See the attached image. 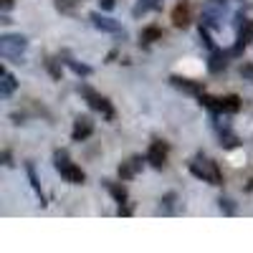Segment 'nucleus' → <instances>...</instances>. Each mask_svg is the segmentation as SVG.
<instances>
[{
  "mask_svg": "<svg viewBox=\"0 0 253 253\" xmlns=\"http://www.w3.org/2000/svg\"><path fill=\"white\" fill-rule=\"evenodd\" d=\"M79 94L86 99V104L94 109V112H101L104 117H107L109 122L114 119V107L109 104V99H104L99 91H94V89H89V86H79Z\"/></svg>",
  "mask_w": 253,
  "mask_h": 253,
  "instance_id": "nucleus-4",
  "label": "nucleus"
},
{
  "mask_svg": "<svg viewBox=\"0 0 253 253\" xmlns=\"http://www.w3.org/2000/svg\"><path fill=\"white\" fill-rule=\"evenodd\" d=\"M152 8H160V0H139L132 13H134V18H139V15H144L147 10H152Z\"/></svg>",
  "mask_w": 253,
  "mask_h": 253,
  "instance_id": "nucleus-19",
  "label": "nucleus"
},
{
  "mask_svg": "<svg viewBox=\"0 0 253 253\" xmlns=\"http://www.w3.org/2000/svg\"><path fill=\"white\" fill-rule=\"evenodd\" d=\"M162 38V28H157V26H147L144 31H142V36H139V41L144 46H150V43H155V41H160Z\"/></svg>",
  "mask_w": 253,
  "mask_h": 253,
  "instance_id": "nucleus-16",
  "label": "nucleus"
},
{
  "mask_svg": "<svg viewBox=\"0 0 253 253\" xmlns=\"http://www.w3.org/2000/svg\"><path fill=\"white\" fill-rule=\"evenodd\" d=\"M3 165H5V167H13V157H10V152H8V150L3 152Z\"/></svg>",
  "mask_w": 253,
  "mask_h": 253,
  "instance_id": "nucleus-29",
  "label": "nucleus"
},
{
  "mask_svg": "<svg viewBox=\"0 0 253 253\" xmlns=\"http://www.w3.org/2000/svg\"><path fill=\"white\" fill-rule=\"evenodd\" d=\"M28 48V38L26 36H3L0 38V53H3L5 58H20V53H23Z\"/></svg>",
  "mask_w": 253,
  "mask_h": 253,
  "instance_id": "nucleus-5",
  "label": "nucleus"
},
{
  "mask_svg": "<svg viewBox=\"0 0 253 253\" xmlns=\"http://www.w3.org/2000/svg\"><path fill=\"white\" fill-rule=\"evenodd\" d=\"M63 63H66V66H69L76 76H91V66H86V63H79V61H74V58H66Z\"/></svg>",
  "mask_w": 253,
  "mask_h": 253,
  "instance_id": "nucleus-18",
  "label": "nucleus"
},
{
  "mask_svg": "<svg viewBox=\"0 0 253 253\" xmlns=\"http://www.w3.org/2000/svg\"><path fill=\"white\" fill-rule=\"evenodd\" d=\"M10 119H13L15 124H23V119H26V117H23V114H10Z\"/></svg>",
  "mask_w": 253,
  "mask_h": 253,
  "instance_id": "nucleus-30",
  "label": "nucleus"
},
{
  "mask_svg": "<svg viewBox=\"0 0 253 253\" xmlns=\"http://www.w3.org/2000/svg\"><path fill=\"white\" fill-rule=\"evenodd\" d=\"M190 172H193L198 180H203V182H210V185H223V172H220L218 162H213V160L198 157L195 162H190Z\"/></svg>",
  "mask_w": 253,
  "mask_h": 253,
  "instance_id": "nucleus-2",
  "label": "nucleus"
},
{
  "mask_svg": "<svg viewBox=\"0 0 253 253\" xmlns=\"http://www.w3.org/2000/svg\"><path fill=\"white\" fill-rule=\"evenodd\" d=\"M26 172H28V180H31L33 190H36V193H38V198L43 200V195H41V185H38V177H36V170H33V165H31V162L26 165ZM43 205H46V203H43Z\"/></svg>",
  "mask_w": 253,
  "mask_h": 253,
  "instance_id": "nucleus-23",
  "label": "nucleus"
},
{
  "mask_svg": "<svg viewBox=\"0 0 253 253\" xmlns=\"http://www.w3.org/2000/svg\"><path fill=\"white\" fill-rule=\"evenodd\" d=\"M13 8V0H3V10H10Z\"/></svg>",
  "mask_w": 253,
  "mask_h": 253,
  "instance_id": "nucleus-31",
  "label": "nucleus"
},
{
  "mask_svg": "<svg viewBox=\"0 0 253 253\" xmlns=\"http://www.w3.org/2000/svg\"><path fill=\"white\" fill-rule=\"evenodd\" d=\"M79 5H81V0H56V8L61 13H74Z\"/></svg>",
  "mask_w": 253,
  "mask_h": 253,
  "instance_id": "nucleus-20",
  "label": "nucleus"
},
{
  "mask_svg": "<svg viewBox=\"0 0 253 253\" xmlns=\"http://www.w3.org/2000/svg\"><path fill=\"white\" fill-rule=\"evenodd\" d=\"M213 3H225V0H213Z\"/></svg>",
  "mask_w": 253,
  "mask_h": 253,
  "instance_id": "nucleus-32",
  "label": "nucleus"
},
{
  "mask_svg": "<svg viewBox=\"0 0 253 253\" xmlns=\"http://www.w3.org/2000/svg\"><path fill=\"white\" fill-rule=\"evenodd\" d=\"M167 152H170V147H167V142L155 139V142L150 144V150H147V162H150L152 167H157V170H162L165 162H167Z\"/></svg>",
  "mask_w": 253,
  "mask_h": 253,
  "instance_id": "nucleus-6",
  "label": "nucleus"
},
{
  "mask_svg": "<svg viewBox=\"0 0 253 253\" xmlns=\"http://www.w3.org/2000/svg\"><path fill=\"white\" fill-rule=\"evenodd\" d=\"M218 203H220V210H223L225 215H236V213H238V208H236V203L230 200V198H220Z\"/></svg>",
  "mask_w": 253,
  "mask_h": 253,
  "instance_id": "nucleus-22",
  "label": "nucleus"
},
{
  "mask_svg": "<svg viewBox=\"0 0 253 253\" xmlns=\"http://www.w3.org/2000/svg\"><path fill=\"white\" fill-rule=\"evenodd\" d=\"M114 5H117L114 0H99V8H101V10H112Z\"/></svg>",
  "mask_w": 253,
  "mask_h": 253,
  "instance_id": "nucleus-28",
  "label": "nucleus"
},
{
  "mask_svg": "<svg viewBox=\"0 0 253 253\" xmlns=\"http://www.w3.org/2000/svg\"><path fill=\"white\" fill-rule=\"evenodd\" d=\"M253 41V20H243V28H241V36H238V43L230 48V56H241L246 51V46Z\"/></svg>",
  "mask_w": 253,
  "mask_h": 253,
  "instance_id": "nucleus-8",
  "label": "nucleus"
},
{
  "mask_svg": "<svg viewBox=\"0 0 253 253\" xmlns=\"http://www.w3.org/2000/svg\"><path fill=\"white\" fill-rule=\"evenodd\" d=\"M104 187L112 193V198L117 200V203H126V187L122 185V182H109V180H104Z\"/></svg>",
  "mask_w": 253,
  "mask_h": 253,
  "instance_id": "nucleus-15",
  "label": "nucleus"
},
{
  "mask_svg": "<svg viewBox=\"0 0 253 253\" xmlns=\"http://www.w3.org/2000/svg\"><path fill=\"white\" fill-rule=\"evenodd\" d=\"M172 23H175V28H187V26H190V5H187V3L175 5V10H172Z\"/></svg>",
  "mask_w": 253,
  "mask_h": 253,
  "instance_id": "nucleus-13",
  "label": "nucleus"
},
{
  "mask_svg": "<svg viewBox=\"0 0 253 253\" xmlns=\"http://www.w3.org/2000/svg\"><path fill=\"white\" fill-rule=\"evenodd\" d=\"M220 144L225 147V150H236V147L241 144V139H238L233 132H230V126H228V129L220 132Z\"/></svg>",
  "mask_w": 253,
  "mask_h": 253,
  "instance_id": "nucleus-17",
  "label": "nucleus"
},
{
  "mask_svg": "<svg viewBox=\"0 0 253 253\" xmlns=\"http://www.w3.org/2000/svg\"><path fill=\"white\" fill-rule=\"evenodd\" d=\"M132 213H134V208H132V205H122V203H119L117 215H124V218H126V215H132Z\"/></svg>",
  "mask_w": 253,
  "mask_h": 253,
  "instance_id": "nucleus-27",
  "label": "nucleus"
},
{
  "mask_svg": "<svg viewBox=\"0 0 253 253\" xmlns=\"http://www.w3.org/2000/svg\"><path fill=\"white\" fill-rule=\"evenodd\" d=\"M170 84L182 89V91H187V94H203L205 91V86L200 81H190V79H182V76H170Z\"/></svg>",
  "mask_w": 253,
  "mask_h": 253,
  "instance_id": "nucleus-11",
  "label": "nucleus"
},
{
  "mask_svg": "<svg viewBox=\"0 0 253 253\" xmlns=\"http://www.w3.org/2000/svg\"><path fill=\"white\" fill-rule=\"evenodd\" d=\"M46 69H48V71H51V76H53V79H56V81H58V79H61V69H58V63H56V61H53V58H46Z\"/></svg>",
  "mask_w": 253,
  "mask_h": 253,
  "instance_id": "nucleus-24",
  "label": "nucleus"
},
{
  "mask_svg": "<svg viewBox=\"0 0 253 253\" xmlns=\"http://www.w3.org/2000/svg\"><path fill=\"white\" fill-rule=\"evenodd\" d=\"M144 160H147V157H144ZM144 160H142V157H132V160L122 162V165H119V177H122V180H132V177L142 170V167H144Z\"/></svg>",
  "mask_w": 253,
  "mask_h": 253,
  "instance_id": "nucleus-9",
  "label": "nucleus"
},
{
  "mask_svg": "<svg viewBox=\"0 0 253 253\" xmlns=\"http://www.w3.org/2000/svg\"><path fill=\"white\" fill-rule=\"evenodd\" d=\"M175 200H177V195H175V193H167V195H165V198L160 200V203L165 205V208H160V213H165V215H170L172 210H175V208H172V205H175Z\"/></svg>",
  "mask_w": 253,
  "mask_h": 253,
  "instance_id": "nucleus-21",
  "label": "nucleus"
},
{
  "mask_svg": "<svg viewBox=\"0 0 253 253\" xmlns=\"http://www.w3.org/2000/svg\"><path fill=\"white\" fill-rule=\"evenodd\" d=\"M89 20L94 23V28H99V31H107V33H119V23H117L114 18H109V15L91 13V15H89Z\"/></svg>",
  "mask_w": 253,
  "mask_h": 253,
  "instance_id": "nucleus-10",
  "label": "nucleus"
},
{
  "mask_svg": "<svg viewBox=\"0 0 253 253\" xmlns=\"http://www.w3.org/2000/svg\"><path fill=\"white\" fill-rule=\"evenodd\" d=\"M200 41L208 46V48H213V41H210V33H208V26H203L200 23Z\"/></svg>",
  "mask_w": 253,
  "mask_h": 253,
  "instance_id": "nucleus-25",
  "label": "nucleus"
},
{
  "mask_svg": "<svg viewBox=\"0 0 253 253\" xmlns=\"http://www.w3.org/2000/svg\"><path fill=\"white\" fill-rule=\"evenodd\" d=\"M200 104L205 109L215 112V114H236L241 109V96L236 94H228V96H208L200 94Z\"/></svg>",
  "mask_w": 253,
  "mask_h": 253,
  "instance_id": "nucleus-1",
  "label": "nucleus"
},
{
  "mask_svg": "<svg viewBox=\"0 0 253 253\" xmlns=\"http://www.w3.org/2000/svg\"><path fill=\"white\" fill-rule=\"evenodd\" d=\"M94 134V122L91 117H79L76 124H74V132H71V139L74 142H84Z\"/></svg>",
  "mask_w": 253,
  "mask_h": 253,
  "instance_id": "nucleus-7",
  "label": "nucleus"
},
{
  "mask_svg": "<svg viewBox=\"0 0 253 253\" xmlns=\"http://www.w3.org/2000/svg\"><path fill=\"white\" fill-rule=\"evenodd\" d=\"M53 162H56V170L61 172V177L66 180V182H71V185H81L84 180H86L84 170H81L79 165H74V162L69 160V155L63 152V150H58V152L53 155Z\"/></svg>",
  "mask_w": 253,
  "mask_h": 253,
  "instance_id": "nucleus-3",
  "label": "nucleus"
},
{
  "mask_svg": "<svg viewBox=\"0 0 253 253\" xmlns=\"http://www.w3.org/2000/svg\"><path fill=\"white\" fill-rule=\"evenodd\" d=\"M18 89V81H15V76L13 74H8L5 69H3V81H0V96H10L13 91Z\"/></svg>",
  "mask_w": 253,
  "mask_h": 253,
  "instance_id": "nucleus-14",
  "label": "nucleus"
},
{
  "mask_svg": "<svg viewBox=\"0 0 253 253\" xmlns=\"http://www.w3.org/2000/svg\"><path fill=\"white\" fill-rule=\"evenodd\" d=\"M241 76L246 81H253V63H243V66H241Z\"/></svg>",
  "mask_w": 253,
  "mask_h": 253,
  "instance_id": "nucleus-26",
  "label": "nucleus"
},
{
  "mask_svg": "<svg viewBox=\"0 0 253 253\" xmlns=\"http://www.w3.org/2000/svg\"><path fill=\"white\" fill-rule=\"evenodd\" d=\"M228 58H230V51H218L213 48V53H210V61H208V69L213 74H220L225 66H228Z\"/></svg>",
  "mask_w": 253,
  "mask_h": 253,
  "instance_id": "nucleus-12",
  "label": "nucleus"
}]
</instances>
